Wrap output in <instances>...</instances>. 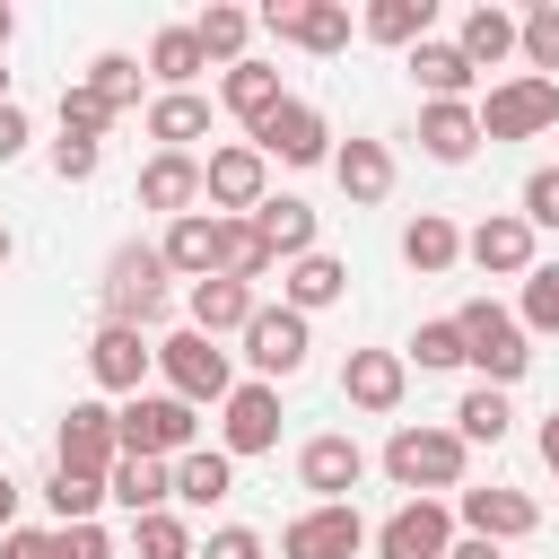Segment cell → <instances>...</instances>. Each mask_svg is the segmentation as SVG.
<instances>
[{
	"instance_id": "obj_1",
	"label": "cell",
	"mask_w": 559,
	"mask_h": 559,
	"mask_svg": "<svg viewBox=\"0 0 559 559\" xmlns=\"http://www.w3.org/2000/svg\"><path fill=\"white\" fill-rule=\"evenodd\" d=\"M454 332H463V367H480V384H498V393L533 367V341H524V323H515L498 297H472V306L454 314Z\"/></svg>"
},
{
	"instance_id": "obj_2",
	"label": "cell",
	"mask_w": 559,
	"mask_h": 559,
	"mask_svg": "<svg viewBox=\"0 0 559 559\" xmlns=\"http://www.w3.org/2000/svg\"><path fill=\"white\" fill-rule=\"evenodd\" d=\"M463 437L454 428H393L384 437V480L411 489V498H437V489H463Z\"/></svg>"
},
{
	"instance_id": "obj_3",
	"label": "cell",
	"mask_w": 559,
	"mask_h": 559,
	"mask_svg": "<svg viewBox=\"0 0 559 559\" xmlns=\"http://www.w3.org/2000/svg\"><path fill=\"white\" fill-rule=\"evenodd\" d=\"M114 437H122V454L175 463V454H192V437H201V411H192V402H175V393H131V402L114 411Z\"/></svg>"
},
{
	"instance_id": "obj_4",
	"label": "cell",
	"mask_w": 559,
	"mask_h": 559,
	"mask_svg": "<svg viewBox=\"0 0 559 559\" xmlns=\"http://www.w3.org/2000/svg\"><path fill=\"white\" fill-rule=\"evenodd\" d=\"M480 140H542V131H559V79H498L480 105Z\"/></svg>"
},
{
	"instance_id": "obj_5",
	"label": "cell",
	"mask_w": 559,
	"mask_h": 559,
	"mask_svg": "<svg viewBox=\"0 0 559 559\" xmlns=\"http://www.w3.org/2000/svg\"><path fill=\"white\" fill-rule=\"evenodd\" d=\"M157 314H166V262H157V245H122L105 262V323L148 332Z\"/></svg>"
},
{
	"instance_id": "obj_6",
	"label": "cell",
	"mask_w": 559,
	"mask_h": 559,
	"mask_svg": "<svg viewBox=\"0 0 559 559\" xmlns=\"http://www.w3.org/2000/svg\"><path fill=\"white\" fill-rule=\"evenodd\" d=\"M157 376H166V393H175V402H192V411L236 393V367H227V349H218V341H201L192 323L157 341Z\"/></svg>"
},
{
	"instance_id": "obj_7",
	"label": "cell",
	"mask_w": 559,
	"mask_h": 559,
	"mask_svg": "<svg viewBox=\"0 0 559 559\" xmlns=\"http://www.w3.org/2000/svg\"><path fill=\"white\" fill-rule=\"evenodd\" d=\"M262 192H271V157H262L253 140H227V148L201 157V201H210V218H253Z\"/></svg>"
},
{
	"instance_id": "obj_8",
	"label": "cell",
	"mask_w": 559,
	"mask_h": 559,
	"mask_svg": "<svg viewBox=\"0 0 559 559\" xmlns=\"http://www.w3.org/2000/svg\"><path fill=\"white\" fill-rule=\"evenodd\" d=\"M114 463H122L114 411H105V402H70L61 428H52V472H87V480H105Z\"/></svg>"
},
{
	"instance_id": "obj_9",
	"label": "cell",
	"mask_w": 559,
	"mask_h": 559,
	"mask_svg": "<svg viewBox=\"0 0 559 559\" xmlns=\"http://www.w3.org/2000/svg\"><path fill=\"white\" fill-rule=\"evenodd\" d=\"M236 341H245V358H253V384H280V376H297V367H306V349H314L306 314H288V306H253V323H245Z\"/></svg>"
},
{
	"instance_id": "obj_10",
	"label": "cell",
	"mask_w": 559,
	"mask_h": 559,
	"mask_svg": "<svg viewBox=\"0 0 559 559\" xmlns=\"http://www.w3.org/2000/svg\"><path fill=\"white\" fill-rule=\"evenodd\" d=\"M367 542H376V559H445V542H454V507H445V498H402Z\"/></svg>"
},
{
	"instance_id": "obj_11",
	"label": "cell",
	"mask_w": 559,
	"mask_h": 559,
	"mask_svg": "<svg viewBox=\"0 0 559 559\" xmlns=\"http://www.w3.org/2000/svg\"><path fill=\"white\" fill-rule=\"evenodd\" d=\"M280 445V384H236L218 402V454L245 463V454H271Z\"/></svg>"
},
{
	"instance_id": "obj_12",
	"label": "cell",
	"mask_w": 559,
	"mask_h": 559,
	"mask_svg": "<svg viewBox=\"0 0 559 559\" xmlns=\"http://www.w3.org/2000/svg\"><path fill=\"white\" fill-rule=\"evenodd\" d=\"M367 550V524H358V507L341 498V507H306V515H288V533H280V559H358Z\"/></svg>"
},
{
	"instance_id": "obj_13",
	"label": "cell",
	"mask_w": 559,
	"mask_h": 559,
	"mask_svg": "<svg viewBox=\"0 0 559 559\" xmlns=\"http://www.w3.org/2000/svg\"><path fill=\"white\" fill-rule=\"evenodd\" d=\"M253 148L280 157V166H323V157H332V122H323L306 96H280V114L253 131Z\"/></svg>"
},
{
	"instance_id": "obj_14",
	"label": "cell",
	"mask_w": 559,
	"mask_h": 559,
	"mask_svg": "<svg viewBox=\"0 0 559 559\" xmlns=\"http://www.w3.org/2000/svg\"><path fill=\"white\" fill-rule=\"evenodd\" d=\"M253 26H271L280 44H306V52H341L349 44V9L341 0H271Z\"/></svg>"
},
{
	"instance_id": "obj_15",
	"label": "cell",
	"mask_w": 559,
	"mask_h": 559,
	"mask_svg": "<svg viewBox=\"0 0 559 559\" xmlns=\"http://www.w3.org/2000/svg\"><path fill=\"white\" fill-rule=\"evenodd\" d=\"M148 367H157V341H148V332H122V323H105V332L87 341V376H96L105 393H122V402L148 384Z\"/></svg>"
},
{
	"instance_id": "obj_16",
	"label": "cell",
	"mask_w": 559,
	"mask_h": 559,
	"mask_svg": "<svg viewBox=\"0 0 559 559\" xmlns=\"http://www.w3.org/2000/svg\"><path fill=\"white\" fill-rule=\"evenodd\" d=\"M297 480L314 489V507H341V498L367 480V454H358V437H306V445H297Z\"/></svg>"
},
{
	"instance_id": "obj_17",
	"label": "cell",
	"mask_w": 559,
	"mask_h": 559,
	"mask_svg": "<svg viewBox=\"0 0 559 559\" xmlns=\"http://www.w3.org/2000/svg\"><path fill=\"white\" fill-rule=\"evenodd\" d=\"M463 253H472V271H489V280H524V271H533V227H524L515 210H489V218L463 236Z\"/></svg>"
},
{
	"instance_id": "obj_18",
	"label": "cell",
	"mask_w": 559,
	"mask_h": 559,
	"mask_svg": "<svg viewBox=\"0 0 559 559\" xmlns=\"http://www.w3.org/2000/svg\"><path fill=\"white\" fill-rule=\"evenodd\" d=\"M454 515H463V533H480V542H524V533L542 524V507H533L524 489H498V480H489V489H463Z\"/></svg>"
},
{
	"instance_id": "obj_19",
	"label": "cell",
	"mask_w": 559,
	"mask_h": 559,
	"mask_svg": "<svg viewBox=\"0 0 559 559\" xmlns=\"http://www.w3.org/2000/svg\"><path fill=\"white\" fill-rule=\"evenodd\" d=\"M341 393H349L358 411H402V393H411V358H402V349H349Z\"/></svg>"
},
{
	"instance_id": "obj_20",
	"label": "cell",
	"mask_w": 559,
	"mask_h": 559,
	"mask_svg": "<svg viewBox=\"0 0 559 559\" xmlns=\"http://www.w3.org/2000/svg\"><path fill=\"white\" fill-rule=\"evenodd\" d=\"M341 297H349V262H332L323 245L280 271V306H288V314H323V306H341Z\"/></svg>"
},
{
	"instance_id": "obj_21",
	"label": "cell",
	"mask_w": 559,
	"mask_h": 559,
	"mask_svg": "<svg viewBox=\"0 0 559 559\" xmlns=\"http://www.w3.org/2000/svg\"><path fill=\"white\" fill-rule=\"evenodd\" d=\"M253 306H262V297H253L245 280H192V297H183V314H192V332H201V341L245 332V323H253Z\"/></svg>"
},
{
	"instance_id": "obj_22",
	"label": "cell",
	"mask_w": 559,
	"mask_h": 559,
	"mask_svg": "<svg viewBox=\"0 0 559 559\" xmlns=\"http://www.w3.org/2000/svg\"><path fill=\"white\" fill-rule=\"evenodd\" d=\"M140 201L166 210V218H183V210L201 201V157H192V148H157V157L140 166Z\"/></svg>"
},
{
	"instance_id": "obj_23",
	"label": "cell",
	"mask_w": 559,
	"mask_h": 559,
	"mask_svg": "<svg viewBox=\"0 0 559 559\" xmlns=\"http://www.w3.org/2000/svg\"><path fill=\"white\" fill-rule=\"evenodd\" d=\"M314 210L297 201V192H262V210H253V236L271 245V262H297V253H314Z\"/></svg>"
},
{
	"instance_id": "obj_24",
	"label": "cell",
	"mask_w": 559,
	"mask_h": 559,
	"mask_svg": "<svg viewBox=\"0 0 559 559\" xmlns=\"http://www.w3.org/2000/svg\"><path fill=\"white\" fill-rule=\"evenodd\" d=\"M157 262H166V271H183V280H210V271H218V218H210V210H183V218H166V236H157Z\"/></svg>"
},
{
	"instance_id": "obj_25",
	"label": "cell",
	"mask_w": 559,
	"mask_h": 559,
	"mask_svg": "<svg viewBox=\"0 0 559 559\" xmlns=\"http://www.w3.org/2000/svg\"><path fill=\"white\" fill-rule=\"evenodd\" d=\"M411 79L428 87V105H463L480 70H472V61H463V52L445 44V35H419V44H411Z\"/></svg>"
},
{
	"instance_id": "obj_26",
	"label": "cell",
	"mask_w": 559,
	"mask_h": 559,
	"mask_svg": "<svg viewBox=\"0 0 559 559\" xmlns=\"http://www.w3.org/2000/svg\"><path fill=\"white\" fill-rule=\"evenodd\" d=\"M218 105H227L245 131H262V122L280 114V70H271V61H236V70L218 79Z\"/></svg>"
},
{
	"instance_id": "obj_27",
	"label": "cell",
	"mask_w": 559,
	"mask_h": 559,
	"mask_svg": "<svg viewBox=\"0 0 559 559\" xmlns=\"http://www.w3.org/2000/svg\"><path fill=\"white\" fill-rule=\"evenodd\" d=\"M454 52L472 61V70H498L507 52H515V9H463V26H454Z\"/></svg>"
},
{
	"instance_id": "obj_28",
	"label": "cell",
	"mask_w": 559,
	"mask_h": 559,
	"mask_svg": "<svg viewBox=\"0 0 559 559\" xmlns=\"http://www.w3.org/2000/svg\"><path fill=\"white\" fill-rule=\"evenodd\" d=\"M419 148H428L437 166H463V157L480 148V114H472V105H419Z\"/></svg>"
},
{
	"instance_id": "obj_29",
	"label": "cell",
	"mask_w": 559,
	"mask_h": 559,
	"mask_svg": "<svg viewBox=\"0 0 559 559\" xmlns=\"http://www.w3.org/2000/svg\"><path fill=\"white\" fill-rule=\"evenodd\" d=\"M402 262H411V271H428V280H437V271H454V262H463V227H454L445 210H419V218L402 227Z\"/></svg>"
},
{
	"instance_id": "obj_30",
	"label": "cell",
	"mask_w": 559,
	"mask_h": 559,
	"mask_svg": "<svg viewBox=\"0 0 559 559\" xmlns=\"http://www.w3.org/2000/svg\"><path fill=\"white\" fill-rule=\"evenodd\" d=\"M166 480H175V498H183V507H218V498L236 489V463H227L218 445H192V454H175V463H166Z\"/></svg>"
},
{
	"instance_id": "obj_31",
	"label": "cell",
	"mask_w": 559,
	"mask_h": 559,
	"mask_svg": "<svg viewBox=\"0 0 559 559\" xmlns=\"http://www.w3.org/2000/svg\"><path fill=\"white\" fill-rule=\"evenodd\" d=\"M105 498H114V507H131V524H140V515H157V507L175 498V480H166V463H148V454H122V463L105 472Z\"/></svg>"
},
{
	"instance_id": "obj_32",
	"label": "cell",
	"mask_w": 559,
	"mask_h": 559,
	"mask_svg": "<svg viewBox=\"0 0 559 559\" xmlns=\"http://www.w3.org/2000/svg\"><path fill=\"white\" fill-rule=\"evenodd\" d=\"M201 70H210V52H201L192 26H157V35H148V79H166V96H183Z\"/></svg>"
},
{
	"instance_id": "obj_33",
	"label": "cell",
	"mask_w": 559,
	"mask_h": 559,
	"mask_svg": "<svg viewBox=\"0 0 559 559\" xmlns=\"http://www.w3.org/2000/svg\"><path fill=\"white\" fill-rule=\"evenodd\" d=\"M332 175H341L349 201H384L393 192V148L384 140H349V148H332Z\"/></svg>"
},
{
	"instance_id": "obj_34",
	"label": "cell",
	"mask_w": 559,
	"mask_h": 559,
	"mask_svg": "<svg viewBox=\"0 0 559 559\" xmlns=\"http://www.w3.org/2000/svg\"><path fill=\"white\" fill-rule=\"evenodd\" d=\"M210 280H271V245L253 236V218H218V271Z\"/></svg>"
},
{
	"instance_id": "obj_35",
	"label": "cell",
	"mask_w": 559,
	"mask_h": 559,
	"mask_svg": "<svg viewBox=\"0 0 559 559\" xmlns=\"http://www.w3.org/2000/svg\"><path fill=\"white\" fill-rule=\"evenodd\" d=\"M201 131H210V96H201V87H183V96H157V105H148V140L192 148Z\"/></svg>"
},
{
	"instance_id": "obj_36",
	"label": "cell",
	"mask_w": 559,
	"mask_h": 559,
	"mask_svg": "<svg viewBox=\"0 0 559 559\" xmlns=\"http://www.w3.org/2000/svg\"><path fill=\"white\" fill-rule=\"evenodd\" d=\"M507 419H515V411H507V393H498V384H472V393L454 402V437H463V445H498V437H507Z\"/></svg>"
},
{
	"instance_id": "obj_37",
	"label": "cell",
	"mask_w": 559,
	"mask_h": 559,
	"mask_svg": "<svg viewBox=\"0 0 559 559\" xmlns=\"http://www.w3.org/2000/svg\"><path fill=\"white\" fill-rule=\"evenodd\" d=\"M428 17H437L428 0H367V17H358V26H367L376 44H402V52H411V44L428 35Z\"/></svg>"
},
{
	"instance_id": "obj_38",
	"label": "cell",
	"mask_w": 559,
	"mask_h": 559,
	"mask_svg": "<svg viewBox=\"0 0 559 559\" xmlns=\"http://www.w3.org/2000/svg\"><path fill=\"white\" fill-rule=\"evenodd\" d=\"M192 35H201V52H210V61H227V70H236V61H245L253 17H245V9H227V0H210V9L192 17Z\"/></svg>"
},
{
	"instance_id": "obj_39",
	"label": "cell",
	"mask_w": 559,
	"mask_h": 559,
	"mask_svg": "<svg viewBox=\"0 0 559 559\" xmlns=\"http://www.w3.org/2000/svg\"><path fill=\"white\" fill-rule=\"evenodd\" d=\"M515 52L533 61V79H550V70H559V0H542V9H524V17H515Z\"/></svg>"
},
{
	"instance_id": "obj_40",
	"label": "cell",
	"mask_w": 559,
	"mask_h": 559,
	"mask_svg": "<svg viewBox=\"0 0 559 559\" xmlns=\"http://www.w3.org/2000/svg\"><path fill=\"white\" fill-rule=\"evenodd\" d=\"M114 131V105L79 79V87H61V140H105Z\"/></svg>"
},
{
	"instance_id": "obj_41",
	"label": "cell",
	"mask_w": 559,
	"mask_h": 559,
	"mask_svg": "<svg viewBox=\"0 0 559 559\" xmlns=\"http://www.w3.org/2000/svg\"><path fill=\"white\" fill-rule=\"evenodd\" d=\"M44 498H52V515H61V524H96L105 480H87V472H52V480H44Z\"/></svg>"
},
{
	"instance_id": "obj_42",
	"label": "cell",
	"mask_w": 559,
	"mask_h": 559,
	"mask_svg": "<svg viewBox=\"0 0 559 559\" xmlns=\"http://www.w3.org/2000/svg\"><path fill=\"white\" fill-rule=\"evenodd\" d=\"M131 550H140V559H192V533H183L175 507H157V515L131 524Z\"/></svg>"
},
{
	"instance_id": "obj_43",
	"label": "cell",
	"mask_w": 559,
	"mask_h": 559,
	"mask_svg": "<svg viewBox=\"0 0 559 559\" xmlns=\"http://www.w3.org/2000/svg\"><path fill=\"white\" fill-rule=\"evenodd\" d=\"M515 323H524V341L533 332H559V262H533L524 271V314Z\"/></svg>"
},
{
	"instance_id": "obj_44",
	"label": "cell",
	"mask_w": 559,
	"mask_h": 559,
	"mask_svg": "<svg viewBox=\"0 0 559 559\" xmlns=\"http://www.w3.org/2000/svg\"><path fill=\"white\" fill-rule=\"evenodd\" d=\"M87 87H96V96L122 114V105L140 96V61H131V52H96V61H87Z\"/></svg>"
},
{
	"instance_id": "obj_45",
	"label": "cell",
	"mask_w": 559,
	"mask_h": 559,
	"mask_svg": "<svg viewBox=\"0 0 559 559\" xmlns=\"http://www.w3.org/2000/svg\"><path fill=\"white\" fill-rule=\"evenodd\" d=\"M402 358H419V367H463V332H454V314H437V323H419Z\"/></svg>"
},
{
	"instance_id": "obj_46",
	"label": "cell",
	"mask_w": 559,
	"mask_h": 559,
	"mask_svg": "<svg viewBox=\"0 0 559 559\" xmlns=\"http://www.w3.org/2000/svg\"><path fill=\"white\" fill-rule=\"evenodd\" d=\"M515 218H524L533 236L559 227V166H533V175H524V210H515Z\"/></svg>"
},
{
	"instance_id": "obj_47",
	"label": "cell",
	"mask_w": 559,
	"mask_h": 559,
	"mask_svg": "<svg viewBox=\"0 0 559 559\" xmlns=\"http://www.w3.org/2000/svg\"><path fill=\"white\" fill-rule=\"evenodd\" d=\"M96 166H105V148H96V140H52V175H61V183H87Z\"/></svg>"
},
{
	"instance_id": "obj_48",
	"label": "cell",
	"mask_w": 559,
	"mask_h": 559,
	"mask_svg": "<svg viewBox=\"0 0 559 559\" xmlns=\"http://www.w3.org/2000/svg\"><path fill=\"white\" fill-rule=\"evenodd\" d=\"M192 559H262V533H253V524H218Z\"/></svg>"
},
{
	"instance_id": "obj_49",
	"label": "cell",
	"mask_w": 559,
	"mask_h": 559,
	"mask_svg": "<svg viewBox=\"0 0 559 559\" xmlns=\"http://www.w3.org/2000/svg\"><path fill=\"white\" fill-rule=\"evenodd\" d=\"M52 533H61V559H114L105 524H52Z\"/></svg>"
},
{
	"instance_id": "obj_50",
	"label": "cell",
	"mask_w": 559,
	"mask_h": 559,
	"mask_svg": "<svg viewBox=\"0 0 559 559\" xmlns=\"http://www.w3.org/2000/svg\"><path fill=\"white\" fill-rule=\"evenodd\" d=\"M0 559H61V533H26V524H9V533H0Z\"/></svg>"
},
{
	"instance_id": "obj_51",
	"label": "cell",
	"mask_w": 559,
	"mask_h": 559,
	"mask_svg": "<svg viewBox=\"0 0 559 559\" xmlns=\"http://www.w3.org/2000/svg\"><path fill=\"white\" fill-rule=\"evenodd\" d=\"M26 140H35L26 105H0V166H9V157H26Z\"/></svg>"
},
{
	"instance_id": "obj_52",
	"label": "cell",
	"mask_w": 559,
	"mask_h": 559,
	"mask_svg": "<svg viewBox=\"0 0 559 559\" xmlns=\"http://www.w3.org/2000/svg\"><path fill=\"white\" fill-rule=\"evenodd\" d=\"M445 559H498V542H480V533H454V542H445Z\"/></svg>"
},
{
	"instance_id": "obj_53",
	"label": "cell",
	"mask_w": 559,
	"mask_h": 559,
	"mask_svg": "<svg viewBox=\"0 0 559 559\" xmlns=\"http://www.w3.org/2000/svg\"><path fill=\"white\" fill-rule=\"evenodd\" d=\"M542 463H550V472H559V411H550V419H542Z\"/></svg>"
},
{
	"instance_id": "obj_54",
	"label": "cell",
	"mask_w": 559,
	"mask_h": 559,
	"mask_svg": "<svg viewBox=\"0 0 559 559\" xmlns=\"http://www.w3.org/2000/svg\"><path fill=\"white\" fill-rule=\"evenodd\" d=\"M9 515H17V480L0 472V533H9Z\"/></svg>"
},
{
	"instance_id": "obj_55",
	"label": "cell",
	"mask_w": 559,
	"mask_h": 559,
	"mask_svg": "<svg viewBox=\"0 0 559 559\" xmlns=\"http://www.w3.org/2000/svg\"><path fill=\"white\" fill-rule=\"evenodd\" d=\"M9 35H17V17H9V0H0V44H9Z\"/></svg>"
},
{
	"instance_id": "obj_56",
	"label": "cell",
	"mask_w": 559,
	"mask_h": 559,
	"mask_svg": "<svg viewBox=\"0 0 559 559\" xmlns=\"http://www.w3.org/2000/svg\"><path fill=\"white\" fill-rule=\"evenodd\" d=\"M0 105H9V70H0Z\"/></svg>"
},
{
	"instance_id": "obj_57",
	"label": "cell",
	"mask_w": 559,
	"mask_h": 559,
	"mask_svg": "<svg viewBox=\"0 0 559 559\" xmlns=\"http://www.w3.org/2000/svg\"><path fill=\"white\" fill-rule=\"evenodd\" d=\"M0 262H9V227H0Z\"/></svg>"
}]
</instances>
